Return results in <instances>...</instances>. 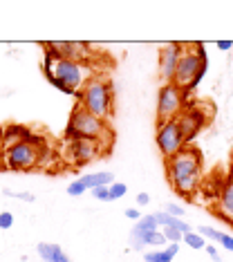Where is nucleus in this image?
<instances>
[{"label":"nucleus","instance_id":"2","mask_svg":"<svg viewBox=\"0 0 233 262\" xmlns=\"http://www.w3.org/2000/svg\"><path fill=\"white\" fill-rule=\"evenodd\" d=\"M45 76L56 90H61L70 97H76L79 90L86 85L90 79L88 65L79 61H70V58H56L45 54Z\"/></svg>","mask_w":233,"mask_h":262},{"label":"nucleus","instance_id":"17","mask_svg":"<svg viewBox=\"0 0 233 262\" xmlns=\"http://www.w3.org/2000/svg\"><path fill=\"white\" fill-rule=\"evenodd\" d=\"M23 141H29V130L23 126H9L5 130V139H3V150H9Z\"/></svg>","mask_w":233,"mask_h":262},{"label":"nucleus","instance_id":"32","mask_svg":"<svg viewBox=\"0 0 233 262\" xmlns=\"http://www.w3.org/2000/svg\"><path fill=\"white\" fill-rule=\"evenodd\" d=\"M151 204V195L148 193H139L137 195V206H148Z\"/></svg>","mask_w":233,"mask_h":262},{"label":"nucleus","instance_id":"24","mask_svg":"<svg viewBox=\"0 0 233 262\" xmlns=\"http://www.w3.org/2000/svg\"><path fill=\"white\" fill-rule=\"evenodd\" d=\"M86 184H83L81 180H74V182H70L68 184V195H72V198H79V195L86 193Z\"/></svg>","mask_w":233,"mask_h":262},{"label":"nucleus","instance_id":"28","mask_svg":"<svg viewBox=\"0 0 233 262\" xmlns=\"http://www.w3.org/2000/svg\"><path fill=\"white\" fill-rule=\"evenodd\" d=\"M164 244H168V240L164 237V233H161V229H159V231H155L153 237H151V247H164Z\"/></svg>","mask_w":233,"mask_h":262},{"label":"nucleus","instance_id":"14","mask_svg":"<svg viewBox=\"0 0 233 262\" xmlns=\"http://www.w3.org/2000/svg\"><path fill=\"white\" fill-rule=\"evenodd\" d=\"M218 215L233 226V170L218 193Z\"/></svg>","mask_w":233,"mask_h":262},{"label":"nucleus","instance_id":"33","mask_svg":"<svg viewBox=\"0 0 233 262\" xmlns=\"http://www.w3.org/2000/svg\"><path fill=\"white\" fill-rule=\"evenodd\" d=\"M231 47H233V43H231V40H218V50L226 52V50H231Z\"/></svg>","mask_w":233,"mask_h":262},{"label":"nucleus","instance_id":"3","mask_svg":"<svg viewBox=\"0 0 233 262\" xmlns=\"http://www.w3.org/2000/svg\"><path fill=\"white\" fill-rule=\"evenodd\" d=\"M208 70V58H206V52L200 43L195 45H184V54L177 63V70H175V76H173L171 83H175L177 88H182L184 92H193L200 81L204 79Z\"/></svg>","mask_w":233,"mask_h":262},{"label":"nucleus","instance_id":"27","mask_svg":"<svg viewBox=\"0 0 233 262\" xmlns=\"http://www.w3.org/2000/svg\"><path fill=\"white\" fill-rule=\"evenodd\" d=\"M164 211L168 213V215H173V217H182V215H184V208L179 206V204H173V202H168V204H166Z\"/></svg>","mask_w":233,"mask_h":262},{"label":"nucleus","instance_id":"1","mask_svg":"<svg viewBox=\"0 0 233 262\" xmlns=\"http://www.w3.org/2000/svg\"><path fill=\"white\" fill-rule=\"evenodd\" d=\"M166 177L177 195L193 198L202 184V152L188 144L175 157L166 159Z\"/></svg>","mask_w":233,"mask_h":262},{"label":"nucleus","instance_id":"25","mask_svg":"<svg viewBox=\"0 0 233 262\" xmlns=\"http://www.w3.org/2000/svg\"><path fill=\"white\" fill-rule=\"evenodd\" d=\"M11 226H14V213L3 211V213H0V229H3V231H9Z\"/></svg>","mask_w":233,"mask_h":262},{"label":"nucleus","instance_id":"29","mask_svg":"<svg viewBox=\"0 0 233 262\" xmlns=\"http://www.w3.org/2000/svg\"><path fill=\"white\" fill-rule=\"evenodd\" d=\"M206 255L211 258L213 262H222V258H220V253H218V249H215V244H211V242H206Z\"/></svg>","mask_w":233,"mask_h":262},{"label":"nucleus","instance_id":"4","mask_svg":"<svg viewBox=\"0 0 233 262\" xmlns=\"http://www.w3.org/2000/svg\"><path fill=\"white\" fill-rule=\"evenodd\" d=\"M79 99V105L83 110H88L90 115L103 119L112 117V110H115V94H112V85L110 81H105L103 76H90L86 81V85L76 94Z\"/></svg>","mask_w":233,"mask_h":262},{"label":"nucleus","instance_id":"22","mask_svg":"<svg viewBox=\"0 0 233 262\" xmlns=\"http://www.w3.org/2000/svg\"><path fill=\"white\" fill-rule=\"evenodd\" d=\"M184 242H186L190 249H204L206 247V240L197 233V231H190V233L184 235Z\"/></svg>","mask_w":233,"mask_h":262},{"label":"nucleus","instance_id":"20","mask_svg":"<svg viewBox=\"0 0 233 262\" xmlns=\"http://www.w3.org/2000/svg\"><path fill=\"white\" fill-rule=\"evenodd\" d=\"M197 233H200L204 240H208V242H220L222 240V231H218V229H213V226H197Z\"/></svg>","mask_w":233,"mask_h":262},{"label":"nucleus","instance_id":"5","mask_svg":"<svg viewBox=\"0 0 233 262\" xmlns=\"http://www.w3.org/2000/svg\"><path fill=\"white\" fill-rule=\"evenodd\" d=\"M65 137H68L70 141L86 139V141H101V144L110 146L112 130H110V126H108V121L90 115L88 110H83L81 105H76L70 115L68 128H65Z\"/></svg>","mask_w":233,"mask_h":262},{"label":"nucleus","instance_id":"6","mask_svg":"<svg viewBox=\"0 0 233 262\" xmlns=\"http://www.w3.org/2000/svg\"><path fill=\"white\" fill-rule=\"evenodd\" d=\"M186 110V92L175 83H164L157 92V123L177 119Z\"/></svg>","mask_w":233,"mask_h":262},{"label":"nucleus","instance_id":"16","mask_svg":"<svg viewBox=\"0 0 233 262\" xmlns=\"http://www.w3.org/2000/svg\"><path fill=\"white\" fill-rule=\"evenodd\" d=\"M153 217H155V222H157V226L159 229H177L179 233H190V224L188 222H184L182 217H173V215H168L166 211H159V213H153Z\"/></svg>","mask_w":233,"mask_h":262},{"label":"nucleus","instance_id":"10","mask_svg":"<svg viewBox=\"0 0 233 262\" xmlns=\"http://www.w3.org/2000/svg\"><path fill=\"white\" fill-rule=\"evenodd\" d=\"M184 54V43H168L159 50V76L164 79L166 83L173 81L175 76V70H177V63Z\"/></svg>","mask_w":233,"mask_h":262},{"label":"nucleus","instance_id":"19","mask_svg":"<svg viewBox=\"0 0 233 262\" xmlns=\"http://www.w3.org/2000/svg\"><path fill=\"white\" fill-rule=\"evenodd\" d=\"M179 253V244H168L166 249H155V251L143 253V262H173Z\"/></svg>","mask_w":233,"mask_h":262},{"label":"nucleus","instance_id":"31","mask_svg":"<svg viewBox=\"0 0 233 262\" xmlns=\"http://www.w3.org/2000/svg\"><path fill=\"white\" fill-rule=\"evenodd\" d=\"M220 244L226 249V251H231L233 253V235H229V233H222V240H220Z\"/></svg>","mask_w":233,"mask_h":262},{"label":"nucleus","instance_id":"8","mask_svg":"<svg viewBox=\"0 0 233 262\" xmlns=\"http://www.w3.org/2000/svg\"><path fill=\"white\" fill-rule=\"evenodd\" d=\"M155 144H157V150L161 152L164 159L175 157L177 152H182L186 148V139L182 135V128H179L177 119L166 123H157V135H155Z\"/></svg>","mask_w":233,"mask_h":262},{"label":"nucleus","instance_id":"12","mask_svg":"<svg viewBox=\"0 0 233 262\" xmlns=\"http://www.w3.org/2000/svg\"><path fill=\"white\" fill-rule=\"evenodd\" d=\"M155 231H159L157 222H155L153 215H141L139 222H135L133 231H130V247L133 249H143V247H151V237Z\"/></svg>","mask_w":233,"mask_h":262},{"label":"nucleus","instance_id":"23","mask_svg":"<svg viewBox=\"0 0 233 262\" xmlns=\"http://www.w3.org/2000/svg\"><path fill=\"white\" fill-rule=\"evenodd\" d=\"M110 202H117V200H121L125 198V193H128V186H125L123 182H115V184H110Z\"/></svg>","mask_w":233,"mask_h":262},{"label":"nucleus","instance_id":"13","mask_svg":"<svg viewBox=\"0 0 233 262\" xmlns=\"http://www.w3.org/2000/svg\"><path fill=\"white\" fill-rule=\"evenodd\" d=\"M108 146V144H105ZM103 152V148H101V141H70V159H74L76 166H86L92 162L97 155Z\"/></svg>","mask_w":233,"mask_h":262},{"label":"nucleus","instance_id":"7","mask_svg":"<svg viewBox=\"0 0 233 262\" xmlns=\"http://www.w3.org/2000/svg\"><path fill=\"white\" fill-rule=\"evenodd\" d=\"M43 157V148L40 141H23L9 150H3V159H5V168L9 170H32L40 164Z\"/></svg>","mask_w":233,"mask_h":262},{"label":"nucleus","instance_id":"21","mask_svg":"<svg viewBox=\"0 0 233 262\" xmlns=\"http://www.w3.org/2000/svg\"><path fill=\"white\" fill-rule=\"evenodd\" d=\"M3 195L5 198H9V200H18V202H27V204H34L36 202V195L32 193H14V190H9V188H3Z\"/></svg>","mask_w":233,"mask_h":262},{"label":"nucleus","instance_id":"9","mask_svg":"<svg viewBox=\"0 0 233 262\" xmlns=\"http://www.w3.org/2000/svg\"><path fill=\"white\" fill-rule=\"evenodd\" d=\"M43 50L50 56L70 58V61H79V63H86L92 56L90 45L79 43V40H50V43H43Z\"/></svg>","mask_w":233,"mask_h":262},{"label":"nucleus","instance_id":"34","mask_svg":"<svg viewBox=\"0 0 233 262\" xmlns=\"http://www.w3.org/2000/svg\"><path fill=\"white\" fill-rule=\"evenodd\" d=\"M3 139H5V130L0 126V152H3Z\"/></svg>","mask_w":233,"mask_h":262},{"label":"nucleus","instance_id":"18","mask_svg":"<svg viewBox=\"0 0 233 262\" xmlns=\"http://www.w3.org/2000/svg\"><path fill=\"white\" fill-rule=\"evenodd\" d=\"M79 180L86 184L88 190L92 188H99V186H110V184H115V175H112L110 170H99V172H90V175H83Z\"/></svg>","mask_w":233,"mask_h":262},{"label":"nucleus","instance_id":"30","mask_svg":"<svg viewBox=\"0 0 233 262\" xmlns=\"http://www.w3.org/2000/svg\"><path fill=\"white\" fill-rule=\"evenodd\" d=\"M123 215H125V217H128V220H133V222H139V220H141V213H139V211H137V208H135V206L125 208V211H123Z\"/></svg>","mask_w":233,"mask_h":262},{"label":"nucleus","instance_id":"15","mask_svg":"<svg viewBox=\"0 0 233 262\" xmlns=\"http://www.w3.org/2000/svg\"><path fill=\"white\" fill-rule=\"evenodd\" d=\"M36 253L43 262H72L70 255L63 251L61 244L54 242H38L36 244Z\"/></svg>","mask_w":233,"mask_h":262},{"label":"nucleus","instance_id":"26","mask_svg":"<svg viewBox=\"0 0 233 262\" xmlns=\"http://www.w3.org/2000/svg\"><path fill=\"white\" fill-rule=\"evenodd\" d=\"M92 198L99 200V202H110V188H108V186L92 188Z\"/></svg>","mask_w":233,"mask_h":262},{"label":"nucleus","instance_id":"11","mask_svg":"<svg viewBox=\"0 0 233 262\" xmlns=\"http://www.w3.org/2000/svg\"><path fill=\"white\" fill-rule=\"evenodd\" d=\"M177 123H179V128H182V135H184V139H186V144H190L197 137V133L204 128L206 117L200 108H186L177 117Z\"/></svg>","mask_w":233,"mask_h":262}]
</instances>
